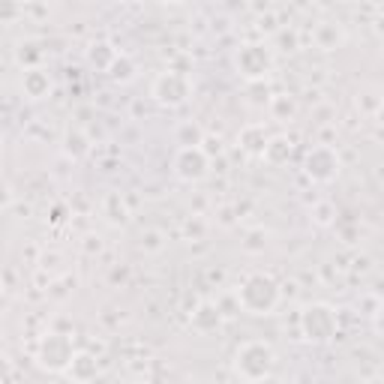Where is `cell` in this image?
<instances>
[{"mask_svg":"<svg viewBox=\"0 0 384 384\" xmlns=\"http://www.w3.org/2000/svg\"><path fill=\"white\" fill-rule=\"evenodd\" d=\"M238 300H240V306L246 312L267 315V312L277 309V304H279V285H277V279H273V277H267V273H252V277L240 285Z\"/></svg>","mask_w":384,"mask_h":384,"instance_id":"1","label":"cell"},{"mask_svg":"<svg viewBox=\"0 0 384 384\" xmlns=\"http://www.w3.org/2000/svg\"><path fill=\"white\" fill-rule=\"evenodd\" d=\"M235 369H238V375L243 381H262L270 375V369H273V351L267 342H243V346L238 348V358H235Z\"/></svg>","mask_w":384,"mask_h":384,"instance_id":"2","label":"cell"},{"mask_svg":"<svg viewBox=\"0 0 384 384\" xmlns=\"http://www.w3.org/2000/svg\"><path fill=\"white\" fill-rule=\"evenodd\" d=\"M300 331L309 342H331L336 336V312L327 304H312L300 312Z\"/></svg>","mask_w":384,"mask_h":384,"instance_id":"3","label":"cell"},{"mask_svg":"<svg viewBox=\"0 0 384 384\" xmlns=\"http://www.w3.org/2000/svg\"><path fill=\"white\" fill-rule=\"evenodd\" d=\"M73 339L66 334H46L39 342V363H43L48 373H66V366L73 361Z\"/></svg>","mask_w":384,"mask_h":384,"instance_id":"4","label":"cell"},{"mask_svg":"<svg viewBox=\"0 0 384 384\" xmlns=\"http://www.w3.org/2000/svg\"><path fill=\"white\" fill-rule=\"evenodd\" d=\"M270 51L258 43H246L240 46V51L235 54V66L238 73L246 78V81H265L267 73H270Z\"/></svg>","mask_w":384,"mask_h":384,"instance_id":"5","label":"cell"},{"mask_svg":"<svg viewBox=\"0 0 384 384\" xmlns=\"http://www.w3.org/2000/svg\"><path fill=\"white\" fill-rule=\"evenodd\" d=\"M306 174L312 177L315 183H331L334 177L339 174V156H336V150L327 147V144L312 147L309 154H306Z\"/></svg>","mask_w":384,"mask_h":384,"instance_id":"6","label":"cell"},{"mask_svg":"<svg viewBox=\"0 0 384 384\" xmlns=\"http://www.w3.org/2000/svg\"><path fill=\"white\" fill-rule=\"evenodd\" d=\"M208 162H210V156L204 154L201 147H181L174 156V174L186 183L201 181V177L208 174Z\"/></svg>","mask_w":384,"mask_h":384,"instance_id":"7","label":"cell"},{"mask_svg":"<svg viewBox=\"0 0 384 384\" xmlns=\"http://www.w3.org/2000/svg\"><path fill=\"white\" fill-rule=\"evenodd\" d=\"M154 96L162 105H183L189 100V78L181 73H162L154 81Z\"/></svg>","mask_w":384,"mask_h":384,"instance_id":"8","label":"cell"},{"mask_svg":"<svg viewBox=\"0 0 384 384\" xmlns=\"http://www.w3.org/2000/svg\"><path fill=\"white\" fill-rule=\"evenodd\" d=\"M96 373H100V363H96V358L87 351H75L70 366H66V375H70L73 381H93Z\"/></svg>","mask_w":384,"mask_h":384,"instance_id":"9","label":"cell"},{"mask_svg":"<svg viewBox=\"0 0 384 384\" xmlns=\"http://www.w3.org/2000/svg\"><path fill=\"white\" fill-rule=\"evenodd\" d=\"M219 321H223V309H219L216 304H198L196 309H192V327L201 334L216 331Z\"/></svg>","mask_w":384,"mask_h":384,"instance_id":"10","label":"cell"},{"mask_svg":"<svg viewBox=\"0 0 384 384\" xmlns=\"http://www.w3.org/2000/svg\"><path fill=\"white\" fill-rule=\"evenodd\" d=\"M21 87H24V96H31V100H43V96H48V90H51V78H48V73L39 70V66H33V70L24 73Z\"/></svg>","mask_w":384,"mask_h":384,"instance_id":"11","label":"cell"},{"mask_svg":"<svg viewBox=\"0 0 384 384\" xmlns=\"http://www.w3.org/2000/svg\"><path fill=\"white\" fill-rule=\"evenodd\" d=\"M312 39H315V46H319L321 51H334V48H339L342 46V27L339 24H334V21H321L319 27L312 31Z\"/></svg>","mask_w":384,"mask_h":384,"instance_id":"12","label":"cell"},{"mask_svg":"<svg viewBox=\"0 0 384 384\" xmlns=\"http://www.w3.org/2000/svg\"><path fill=\"white\" fill-rule=\"evenodd\" d=\"M102 216L112 225H123L129 219V208H127V201H123L120 192H108V196L102 198Z\"/></svg>","mask_w":384,"mask_h":384,"instance_id":"13","label":"cell"},{"mask_svg":"<svg viewBox=\"0 0 384 384\" xmlns=\"http://www.w3.org/2000/svg\"><path fill=\"white\" fill-rule=\"evenodd\" d=\"M262 156L270 162V166H282V162L292 159V142L282 139V135H273V139H267Z\"/></svg>","mask_w":384,"mask_h":384,"instance_id":"14","label":"cell"},{"mask_svg":"<svg viewBox=\"0 0 384 384\" xmlns=\"http://www.w3.org/2000/svg\"><path fill=\"white\" fill-rule=\"evenodd\" d=\"M114 58H117V51L108 46V43H93V46L87 48V63L96 66L100 73H108V66H112Z\"/></svg>","mask_w":384,"mask_h":384,"instance_id":"15","label":"cell"},{"mask_svg":"<svg viewBox=\"0 0 384 384\" xmlns=\"http://www.w3.org/2000/svg\"><path fill=\"white\" fill-rule=\"evenodd\" d=\"M174 142L181 147H198L204 142V129L198 127V123L186 120V123H181V127L174 129Z\"/></svg>","mask_w":384,"mask_h":384,"instance_id":"16","label":"cell"},{"mask_svg":"<svg viewBox=\"0 0 384 384\" xmlns=\"http://www.w3.org/2000/svg\"><path fill=\"white\" fill-rule=\"evenodd\" d=\"M267 139H270V135L265 132V127H258V123H255V127H246V129L240 132V144L250 150V154H262L265 144H267Z\"/></svg>","mask_w":384,"mask_h":384,"instance_id":"17","label":"cell"},{"mask_svg":"<svg viewBox=\"0 0 384 384\" xmlns=\"http://www.w3.org/2000/svg\"><path fill=\"white\" fill-rule=\"evenodd\" d=\"M108 75H112L114 81H132L135 60L129 58V54H117V58L112 60V66H108Z\"/></svg>","mask_w":384,"mask_h":384,"instance_id":"18","label":"cell"},{"mask_svg":"<svg viewBox=\"0 0 384 384\" xmlns=\"http://www.w3.org/2000/svg\"><path fill=\"white\" fill-rule=\"evenodd\" d=\"M63 150H66V154H70L73 159H81V156H85L87 150H90V144H87V139H85V135H81L78 129H70V132H66V139H63Z\"/></svg>","mask_w":384,"mask_h":384,"instance_id":"19","label":"cell"},{"mask_svg":"<svg viewBox=\"0 0 384 384\" xmlns=\"http://www.w3.org/2000/svg\"><path fill=\"white\" fill-rule=\"evenodd\" d=\"M265 246H267V231L265 228L246 231V240H243V250L246 252H265Z\"/></svg>","mask_w":384,"mask_h":384,"instance_id":"20","label":"cell"},{"mask_svg":"<svg viewBox=\"0 0 384 384\" xmlns=\"http://www.w3.org/2000/svg\"><path fill=\"white\" fill-rule=\"evenodd\" d=\"M312 219H315L319 225H334V223H336V208H334L331 201H319V204L312 208Z\"/></svg>","mask_w":384,"mask_h":384,"instance_id":"21","label":"cell"},{"mask_svg":"<svg viewBox=\"0 0 384 384\" xmlns=\"http://www.w3.org/2000/svg\"><path fill=\"white\" fill-rule=\"evenodd\" d=\"M270 112H273V117L288 120L294 114V102L288 100V96H273V100H270Z\"/></svg>","mask_w":384,"mask_h":384,"instance_id":"22","label":"cell"},{"mask_svg":"<svg viewBox=\"0 0 384 384\" xmlns=\"http://www.w3.org/2000/svg\"><path fill=\"white\" fill-rule=\"evenodd\" d=\"M358 108H361V112H366V114H378V108H381L378 90H369V93L358 96Z\"/></svg>","mask_w":384,"mask_h":384,"instance_id":"23","label":"cell"},{"mask_svg":"<svg viewBox=\"0 0 384 384\" xmlns=\"http://www.w3.org/2000/svg\"><path fill=\"white\" fill-rule=\"evenodd\" d=\"M39 58H43V51H39L36 46H21L18 48V63L27 66V70H33V66L39 63Z\"/></svg>","mask_w":384,"mask_h":384,"instance_id":"24","label":"cell"},{"mask_svg":"<svg viewBox=\"0 0 384 384\" xmlns=\"http://www.w3.org/2000/svg\"><path fill=\"white\" fill-rule=\"evenodd\" d=\"M142 250H144V252H159V250H162V235H159V231H144Z\"/></svg>","mask_w":384,"mask_h":384,"instance_id":"25","label":"cell"},{"mask_svg":"<svg viewBox=\"0 0 384 384\" xmlns=\"http://www.w3.org/2000/svg\"><path fill=\"white\" fill-rule=\"evenodd\" d=\"M18 18V0H0V21Z\"/></svg>","mask_w":384,"mask_h":384,"instance_id":"26","label":"cell"},{"mask_svg":"<svg viewBox=\"0 0 384 384\" xmlns=\"http://www.w3.org/2000/svg\"><path fill=\"white\" fill-rule=\"evenodd\" d=\"M279 46H282L285 51H294V48H297V33H294V31H282V33H279Z\"/></svg>","mask_w":384,"mask_h":384,"instance_id":"27","label":"cell"},{"mask_svg":"<svg viewBox=\"0 0 384 384\" xmlns=\"http://www.w3.org/2000/svg\"><path fill=\"white\" fill-rule=\"evenodd\" d=\"M198 147H201L208 156H213V154H219V150H223V147H219V142H216V139H208V135H204V142H201Z\"/></svg>","mask_w":384,"mask_h":384,"instance_id":"28","label":"cell"},{"mask_svg":"<svg viewBox=\"0 0 384 384\" xmlns=\"http://www.w3.org/2000/svg\"><path fill=\"white\" fill-rule=\"evenodd\" d=\"M9 375H12V366H9V361L4 358V354H0V381L9 378Z\"/></svg>","mask_w":384,"mask_h":384,"instance_id":"29","label":"cell"},{"mask_svg":"<svg viewBox=\"0 0 384 384\" xmlns=\"http://www.w3.org/2000/svg\"><path fill=\"white\" fill-rule=\"evenodd\" d=\"M9 201H12V192L0 183V208H9Z\"/></svg>","mask_w":384,"mask_h":384,"instance_id":"30","label":"cell"},{"mask_svg":"<svg viewBox=\"0 0 384 384\" xmlns=\"http://www.w3.org/2000/svg\"><path fill=\"white\" fill-rule=\"evenodd\" d=\"M363 304L369 306V315H378V297L369 294V297H363Z\"/></svg>","mask_w":384,"mask_h":384,"instance_id":"31","label":"cell"},{"mask_svg":"<svg viewBox=\"0 0 384 384\" xmlns=\"http://www.w3.org/2000/svg\"><path fill=\"white\" fill-rule=\"evenodd\" d=\"M169 4H183V0H169Z\"/></svg>","mask_w":384,"mask_h":384,"instance_id":"32","label":"cell"}]
</instances>
